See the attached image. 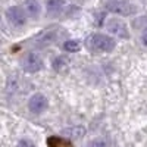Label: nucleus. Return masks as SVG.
<instances>
[{
	"label": "nucleus",
	"instance_id": "obj_15",
	"mask_svg": "<svg viewBox=\"0 0 147 147\" xmlns=\"http://www.w3.org/2000/svg\"><path fill=\"white\" fill-rule=\"evenodd\" d=\"M143 43L147 46V30L144 31V34H143Z\"/></svg>",
	"mask_w": 147,
	"mask_h": 147
},
{
	"label": "nucleus",
	"instance_id": "obj_12",
	"mask_svg": "<svg viewBox=\"0 0 147 147\" xmlns=\"http://www.w3.org/2000/svg\"><path fill=\"white\" fill-rule=\"evenodd\" d=\"M63 50H66L68 53H77L81 50V44L77 40H66L63 43Z\"/></svg>",
	"mask_w": 147,
	"mask_h": 147
},
{
	"label": "nucleus",
	"instance_id": "obj_3",
	"mask_svg": "<svg viewBox=\"0 0 147 147\" xmlns=\"http://www.w3.org/2000/svg\"><path fill=\"white\" fill-rule=\"evenodd\" d=\"M106 9L112 13L121 15V16H129L136 12V7L128 5L127 2H121V0H110L106 3Z\"/></svg>",
	"mask_w": 147,
	"mask_h": 147
},
{
	"label": "nucleus",
	"instance_id": "obj_10",
	"mask_svg": "<svg viewBox=\"0 0 147 147\" xmlns=\"http://www.w3.org/2000/svg\"><path fill=\"white\" fill-rule=\"evenodd\" d=\"M52 68L59 72V74H65L69 68V60L65 57V56H57L53 59V62H52Z\"/></svg>",
	"mask_w": 147,
	"mask_h": 147
},
{
	"label": "nucleus",
	"instance_id": "obj_6",
	"mask_svg": "<svg viewBox=\"0 0 147 147\" xmlns=\"http://www.w3.org/2000/svg\"><path fill=\"white\" fill-rule=\"evenodd\" d=\"M6 18L13 27H22V25H25V22H27L25 12H24V9L19 7V6L9 7L6 10Z\"/></svg>",
	"mask_w": 147,
	"mask_h": 147
},
{
	"label": "nucleus",
	"instance_id": "obj_14",
	"mask_svg": "<svg viewBox=\"0 0 147 147\" xmlns=\"http://www.w3.org/2000/svg\"><path fill=\"white\" fill-rule=\"evenodd\" d=\"M16 147H35V146H34V143L31 140H21Z\"/></svg>",
	"mask_w": 147,
	"mask_h": 147
},
{
	"label": "nucleus",
	"instance_id": "obj_1",
	"mask_svg": "<svg viewBox=\"0 0 147 147\" xmlns=\"http://www.w3.org/2000/svg\"><path fill=\"white\" fill-rule=\"evenodd\" d=\"M115 46H116V41L107 34L97 32V34L90 35L87 40V47L97 53H110L115 49Z\"/></svg>",
	"mask_w": 147,
	"mask_h": 147
},
{
	"label": "nucleus",
	"instance_id": "obj_11",
	"mask_svg": "<svg viewBox=\"0 0 147 147\" xmlns=\"http://www.w3.org/2000/svg\"><path fill=\"white\" fill-rule=\"evenodd\" d=\"M47 146L49 147H74L71 140L59 137V136H50L47 138Z\"/></svg>",
	"mask_w": 147,
	"mask_h": 147
},
{
	"label": "nucleus",
	"instance_id": "obj_13",
	"mask_svg": "<svg viewBox=\"0 0 147 147\" xmlns=\"http://www.w3.org/2000/svg\"><path fill=\"white\" fill-rule=\"evenodd\" d=\"M88 147H110V143L106 138H96V140L90 141Z\"/></svg>",
	"mask_w": 147,
	"mask_h": 147
},
{
	"label": "nucleus",
	"instance_id": "obj_9",
	"mask_svg": "<svg viewBox=\"0 0 147 147\" xmlns=\"http://www.w3.org/2000/svg\"><path fill=\"white\" fill-rule=\"evenodd\" d=\"M63 6H65V2L63 0H47L46 2V7H47V13L49 15H59L60 12L63 10Z\"/></svg>",
	"mask_w": 147,
	"mask_h": 147
},
{
	"label": "nucleus",
	"instance_id": "obj_4",
	"mask_svg": "<svg viewBox=\"0 0 147 147\" xmlns=\"http://www.w3.org/2000/svg\"><path fill=\"white\" fill-rule=\"evenodd\" d=\"M43 59L40 55L37 53H28L22 60V68L25 72H30V74H34V72H38L41 68H43Z\"/></svg>",
	"mask_w": 147,
	"mask_h": 147
},
{
	"label": "nucleus",
	"instance_id": "obj_2",
	"mask_svg": "<svg viewBox=\"0 0 147 147\" xmlns=\"http://www.w3.org/2000/svg\"><path fill=\"white\" fill-rule=\"evenodd\" d=\"M106 30L119 38H129L128 25L119 18H109L106 22Z\"/></svg>",
	"mask_w": 147,
	"mask_h": 147
},
{
	"label": "nucleus",
	"instance_id": "obj_5",
	"mask_svg": "<svg viewBox=\"0 0 147 147\" xmlns=\"http://www.w3.org/2000/svg\"><path fill=\"white\" fill-rule=\"evenodd\" d=\"M47 106H49V100L46 99V96L41 94V93H35L28 100V109H30V112L34 113V115L43 113L44 110L47 109Z\"/></svg>",
	"mask_w": 147,
	"mask_h": 147
},
{
	"label": "nucleus",
	"instance_id": "obj_16",
	"mask_svg": "<svg viewBox=\"0 0 147 147\" xmlns=\"http://www.w3.org/2000/svg\"><path fill=\"white\" fill-rule=\"evenodd\" d=\"M121 2H127V0H121Z\"/></svg>",
	"mask_w": 147,
	"mask_h": 147
},
{
	"label": "nucleus",
	"instance_id": "obj_8",
	"mask_svg": "<svg viewBox=\"0 0 147 147\" xmlns=\"http://www.w3.org/2000/svg\"><path fill=\"white\" fill-rule=\"evenodd\" d=\"M85 134V128L84 127H69V128H65L62 131V136H65L68 140H75V138H81Z\"/></svg>",
	"mask_w": 147,
	"mask_h": 147
},
{
	"label": "nucleus",
	"instance_id": "obj_7",
	"mask_svg": "<svg viewBox=\"0 0 147 147\" xmlns=\"http://www.w3.org/2000/svg\"><path fill=\"white\" fill-rule=\"evenodd\" d=\"M22 9H24V12H25V15L30 16V18H32V19L40 16L41 7H40V3L37 2V0H25V2H24V7Z\"/></svg>",
	"mask_w": 147,
	"mask_h": 147
}]
</instances>
